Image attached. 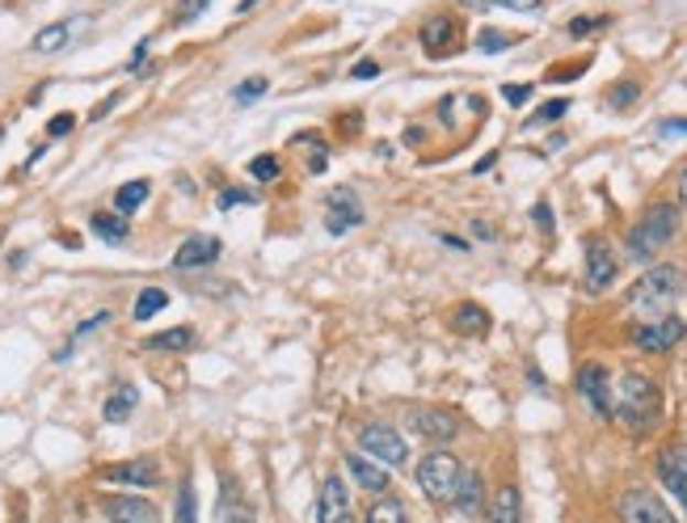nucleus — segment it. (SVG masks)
I'll return each mask as SVG.
<instances>
[{"label": "nucleus", "mask_w": 687, "mask_h": 523, "mask_svg": "<svg viewBox=\"0 0 687 523\" xmlns=\"http://www.w3.org/2000/svg\"><path fill=\"white\" fill-rule=\"evenodd\" d=\"M266 89H270V85H266L261 76H254V81H240L237 94H233V97H237V102H254V97H261Z\"/></svg>", "instance_id": "nucleus-36"}, {"label": "nucleus", "mask_w": 687, "mask_h": 523, "mask_svg": "<svg viewBox=\"0 0 687 523\" xmlns=\"http://www.w3.org/2000/svg\"><path fill=\"white\" fill-rule=\"evenodd\" d=\"M212 4H215V0H182V4H178V13H173V22H178V25L198 22V18H203Z\"/></svg>", "instance_id": "nucleus-33"}, {"label": "nucleus", "mask_w": 687, "mask_h": 523, "mask_svg": "<svg viewBox=\"0 0 687 523\" xmlns=\"http://www.w3.org/2000/svg\"><path fill=\"white\" fill-rule=\"evenodd\" d=\"M254 4H258V0H240V13H245V9H254Z\"/></svg>", "instance_id": "nucleus-47"}, {"label": "nucleus", "mask_w": 687, "mask_h": 523, "mask_svg": "<svg viewBox=\"0 0 687 523\" xmlns=\"http://www.w3.org/2000/svg\"><path fill=\"white\" fill-rule=\"evenodd\" d=\"M687 325L670 312V317H654V321H637L633 325V342H637L641 351H650V355H663L670 346H679L684 342Z\"/></svg>", "instance_id": "nucleus-6"}, {"label": "nucleus", "mask_w": 687, "mask_h": 523, "mask_svg": "<svg viewBox=\"0 0 687 523\" xmlns=\"http://www.w3.org/2000/svg\"><path fill=\"white\" fill-rule=\"evenodd\" d=\"M481 502H485V485H481V477H476L473 469H464V477H460V490H455V502H451V506H460L464 515H476V511H481Z\"/></svg>", "instance_id": "nucleus-22"}, {"label": "nucleus", "mask_w": 687, "mask_h": 523, "mask_svg": "<svg viewBox=\"0 0 687 523\" xmlns=\"http://www.w3.org/2000/svg\"><path fill=\"white\" fill-rule=\"evenodd\" d=\"M316 523H355V506H351V490L342 477H325L321 494H316Z\"/></svg>", "instance_id": "nucleus-9"}, {"label": "nucleus", "mask_w": 687, "mask_h": 523, "mask_svg": "<svg viewBox=\"0 0 687 523\" xmlns=\"http://www.w3.org/2000/svg\"><path fill=\"white\" fill-rule=\"evenodd\" d=\"M414 430H418L422 439L448 444V439L460 435V423H455V414H448V409H414Z\"/></svg>", "instance_id": "nucleus-15"}, {"label": "nucleus", "mask_w": 687, "mask_h": 523, "mask_svg": "<svg viewBox=\"0 0 687 523\" xmlns=\"http://www.w3.org/2000/svg\"><path fill=\"white\" fill-rule=\"evenodd\" d=\"M143 199H148V182H127V186L115 194V207H119V215H131L136 207H143Z\"/></svg>", "instance_id": "nucleus-30"}, {"label": "nucleus", "mask_w": 687, "mask_h": 523, "mask_svg": "<svg viewBox=\"0 0 687 523\" xmlns=\"http://www.w3.org/2000/svg\"><path fill=\"white\" fill-rule=\"evenodd\" d=\"M485 523H523V499H519V490H515V485H502L498 494L490 499Z\"/></svg>", "instance_id": "nucleus-20"}, {"label": "nucleus", "mask_w": 687, "mask_h": 523, "mask_svg": "<svg viewBox=\"0 0 687 523\" xmlns=\"http://www.w3.org/2000/svg\"><path fill=\"white\" fill-rule=\"evenodd\" d=\"M684 284L687 275L679 266H654V270H645L633 291H629V305L645 317V321H654V317H670V309L679 305V296H684Z\"/></svg>", "instance_id": "nucleus-2"}, {"label": "nucleus", "mask_w": 687, "mask_h": 523, "mask_svg": "<svg viewBox=\"0 0 687 523\" xmlns=\"http://www.w3.org/2000/svg\"><path fill=\"white\" fill-rule=\"evenodd\" d=\"M80 25H85V22H76V18H72V22L43 25V30L34 34V43H30V51H39V55H51V51H64V47H68V39H72V34H76V30H80Z\"/></svg>", "instance_id": "nucleus-21"}, {"label": "nucleus", "mask_w": 687, "mask_h": 523, "mask_svg": "<svg viewBox=\"0 0 687 523\" xmlns=\"http://www.w3.org/2000/svg\"><path fill=\"white\" fill-rule=\"evenodd\" d=\"M566 110H569V97H552V102H545V106L536 110V119H532V122H540V127H548V122L561 119Z\"/></svg>", "instance_id": "nucleus-34"}, {"label": "nucleus", "mask_w": 687, "mask_h": 523, "mask_svg": "<svg viewBox=\"0 0 687 523\" xmlns=\"http://www.w3.org/2000/svg\"><path fill=\"white\" fill-rule=\"evenodd\" d=\"M219 254H224L219 237H212V233H194V237H186L182 245H178L173 266H178V270H198V266H212V262H219Z\"/></svg>", "instance_id": "nucleus-11"}, {"label": "nucleus", "mask_w": 687, "mask_h": 523, "mask_svg": "<svg viewBox=\"0 0 687 523\" xmlns=\"http://www.w3.org/2000/svg\"><path fill=\"white\" fill-rule=\"evenodd\" d=\"M136 402H140V393H136L131 384H119V393H115V397L106 402V409H101V414H106V423H122V418L136 409Z\"/></svg>", "instance_id": "nucleus-25"}, {"label": "nucleus", "mask_w": 687, "mask_h": 523, "mask_svg": "<svg viewBox=\"0 0 687 523\" xmlns=\"http://www.w3.org/2000/svg\"><path fill=\"white\" fill-rule=\"evenodd\" d=\"M363 224V203H358V194L351 186H333L325 194V228H330L333 237H342V233H351Z\"/></svg>", "instance_id": "nucleus-7"}, {"label": "nucleus", "mask_w": 687, "mask_h": 523, "mask_svg": "<svg viewBox=\"0 0 687 523\" xmlns=\"http://www.w3.org/2000/svg\"><path fill=\"white\" fill-rule=\"evenodd\" d=\"M173 523H198V506H194V481H182V485H178V511H173Z\"/></svg>", "instance_id": "nucleus-32"}, {"label": "nucleus", "mask_w": 687, "mask_h": 523, "mask_svg": "<svg viewBox=\"0 0 687 523\" xmlns=\"http://www.w3.org/2000/svg\"><path fill=\"white\" fill-rule=\"evenodd\" d=\"M675 228H679V207H675V203H654V207L629 228V258H637V262L658 258L666 245H670V237H675Z\"/></svg>", "instance_id": "nucleus-3"}, {"label": "nucleus", "mask_w": 687, "mask_h": 523, "mask_svg": "<svg viewBox=\"0 0 687 523\" xmlns=\"http://www.w3.org/2000/svg\"><path fill=\"white\" fill-rule=\"evenodd\" d=\"M532 215H536V228H540V233H545V237H548V233H552V207H548L545 199H540V203H536V212H532Z\"/></svg>", "instance_id": "nucleus-41"}, {"label": "nucleus", "mask_w": 687, "mask_h": 523, "mask_svg": "<svg viewBox=\"0 0 687 523\" xmlns=\"http://www.w3.org/2000/svg\"><path fill=\"white\" fill-rule=\"evenodd\" d=\"M254 199H258V194H254V191H219V199H215V203H219V212H228V207H240V203H254Z\"/></svg>", "instance_id": "nucleus-38"}, {"label": "nucleus", "mask_w": 687, "mask_h": 523, "mask_svg": "<svg viewBox=\"0 0 687 523\" xmlns=\"http://www.w3.org/2000/svg\"><path fill=\"white\" fill-rule=\"evenodd\" d=\"M455 39H460V25H455L451 13H434V18L422 22V47H427L430 55H451V51H455Z\"/></svg>", "instance_id": "nucleus-13"}, {"label": "nucleus", "mask_w": 687, "mask_h": 523, "mask_svg": "<svg viewBox=\"0 0 687 523\" xmlns=\"http://www.w3.org/2000/svg\"><path fill=\"white\" fill-rule=\"evenodd\" d=\"M372 76H379L376 60H363V64H355V81H372Z\"/></svg>", "instance_id": "nucleus-44"}, {"label": "nucleus", "mask_w": 687, "mask_h": 523, "mask_svg": "<svg viewBox=\"0 0 687 523\" xmlns=\"http://www.w3.org/2000/svg\"><path fill=\"white\" fill-rule=\"evenodd\" d=\"M658 477H663V485L684 502L687 511V448H666L658 456Z\"/></svg>", "instance_id": "nucleus-17"}, {"label": "nucleus", "mask_w": 687, "mask_h": 523, "mask_svg": "<svg viewBox=\"0 0 687 523\" xmlns=\"http://www.w3.org/2000/svg\"><path fill=\"white\" fill-rule=\"evenodd\" d=\"M679 203L687 207V169H684V178H679Z\"/></svg>", "instance_id": "nucleus-46"}, {"label": "nucleus", "mask_w": 687, "mask_h": 523, "mask_svg": "<svg viewBox=\"0 0 687 523\" xmlns=\"http://www.w3.org/2000/svg\"><path fill=\"white\" fill-rule=\"evenodd\" d=\"M215 523H258V515H254L249 499L240 494L237 481H224V485H219V502H215Z\"/></svg>", "instance_id": "nucleus-14"}, {"label": "nucleus", "mask_w": 687, "mask_h": 523, "mask_svg": "<svg viewBox=\"0 0 687 523\" xmlns=\"http://www.w3.org/2000/svg\"><path fill=\"white\" fill-rule=\"evenodd\" d=\"M106 515L110 523H157V506L131 499V494H115V499H106Z\"/></svg>", "instance_id": "nucleus-18"}, {"label": "nucleus", "mask_w": 687, "mask_h": 523, "mask_svg": "<svg viewBox=\"0 0 687 523\" xmlns=\"http://www.w3.org/2000/svg\"><path fill=\"white\" fill-rule=\"evenodd\" d=\"M165 305H169V296L161 291V287H143L140 300H136V321H152Z\"/></svg>", "instance_id": "nucleus-27"}, {"label": "nucleus", "mask_w": 687, "mask_h": 523, "mask_svg": "<svg viewBox=\"0 0 687 523\" xmlns=\"http://www.w3.org/2000/svg\"><path fill=\"white\" fill-rule=\"evenodd\" d=\"M658 136H663V140H675V136H687V119H666L663 127H658Z\"/></svg>", "instance_id": "nucleus-43"}, {"label": "nucleus", "mask_w": 687, "mask_h": 523, "mask_svg": "<svg viewBox=\"0 0 687 523\" xmlns=\"http://www.w3.org/2000/svg\"><path fill=\"white\" fill-rule=\"evenodd\" d=\"M519 43V34H506V30H494V25H485L481 34H476V51H506V47H515Z\"/></svg>", "instance_id": "nucleus-29"}, {"label": "nucleus", "mask_w": 687, "mask_h": 523, "mask_svg": "<svg viewBox=\"0 0 687 523\" xmlns=\"http://www.w3.org/2000/svg\"><path fill=\"white\" fill-rule=\"evenodd\" d=\"M620 523H675L670 515V506H666L654 490H629L624 499H620Z\"/></svg>", "instance_id": "nucleus-8"}, {"label": "nucleus", "mask_w": 687, "mask_h": 523, "mask_svg": "<svg viewBox=\"0 0 687 523\" xmlns=\"http://www.w3.org/2000/svg\"><path fill=\"white\" fill-rule=\"evenodd\" d=\"M0 140H4V127H0Z\"/></svg>", "instance_id": "nucleus-48"}, {"label": "nucleus", "mask_w": 687, "mask_h": 523, "mask_svg": "<svg viewBox=\"0 0 687 523\" xmlns=\"http://www.w3.org/2000/svg\"><path fill=\"white\" fill-rule=\"evenodd\" d=\"M612 279H616V254L603 241H591L587 245V287L603 291V287H612Z\"/></svg>", "instance_id": "nucleus-16"}, {"label": "nucleus", "mask_w": 687, "mask_h": 523, "mask_svg": "<svg viewBox=\"0 0 687 523\" xmlns=\"http://www.w3.org/2000/svg\"><path fill=\"white\" fill-rule=\"evenodd\" d=\"M578 393L587 397L594 414L612 418V381H608V367L603 363H582L578 367Z\"/></svg>", "instance_id": "nucleus-10"}, {"label": "nucleus", "mask_w": 687, "mask_h": 523, "mask_svg": "<svg viewBox=\"0 0 687 523\" xmlns=\"http://www.w3.org/2000/svg\"><path fill=\"white\" fill-rule=\"evenodd\" d=\"M460 477H464V465L451 452H430V456H422V465H418V485H422V494H427L430 502H439V506H451V502H455Z\"/></svg>", "instance_id": "nucleus-4"}, {"label": "nucleus", "mask_w": 687, "mask_h": 523, "mask_svg": "<svg viewBox=\"0 0 687 523\" xmlns=\"http://www.w3.org/2000/svg\"><path fill=\"white\" fill-rule=\"evenodd\" d=\"M249 173H254L258 182H275V178H279V161H275V157H254V161H249Z\"/></svg>", "instance_id": "nucleus-35"}, {"label": "nucleus", "mask_w": 687, "mask_h": 523, "mask_svg": "<svg viewBox=\"0 0 687 523\" xmlns=\"http://www.w3.org/2000/svg\"><path fill=\"white\" fill-rule=\"evenodd\" d=\"M101 477H106V481H115V485L148 490V485H157V481H161V465H157V460H148V456H140V460H127V465H110Z\"/></svg>", "instance_id": "nucleus-12"}, {"label": "nucleus", "mask_w": 687, "mask_h": 523, "mask_svg": "<svg viewBox=\"0 0 687 523\" xmlns=\"http://www.w3.org/2000/svg\"><path fill=\"white\" fill-rule=\"evenodd\" d=\"M612 418L633 435H650L663 418V393L641 372H624L612 388Z\"/></svg>", "instance_id": "nucleus-1"}, {"label": "nucleus", "mask_w": 687, "mask_h": 523, "mask_svg": "<svg viewBox=\"0 0 687 523\" xmlns=\"http://www.w3.org/2000/svg\"><path fill=\"white\" fill-rule=\"evenodd\" d=\"M358 448H363V456H372L376 465H384V469H405V460H409L405 435L393 423H367L358 430Z\"/></svg>", "instance_id": "nucleus-5"}, {"label": "nucleus", "mask_w": 687, "mask_h": 523, "mask_svg": "<svg viewBox=\"0 0 687 523\" xmlns=\"http://www.w3.org/2000/svg\"><path fill=\"white\" fill-rule=\"evenodd\" d=\"M346 469H351V477L358 481V490H367V494H384L388 490V469L384 465H376L372 456H346Z\"/></svg>", "instance_id": "nucleus-19"}, {"label": "nucleus", "mask_w": 687, "mask_h": 523, "mask_svg": "<svg viewBox=\"0 0 687 523\" xmlns=\"http://www.w3.org/2000/svg\"><path fill=\"white\" fill-rule=\"evenodd\" d=\"M143 55H148V39H143V43H136V51H131V68H140Z\"/></svg>", "instance_id": "nucleus-45"}, {"label": "nucleus", "mask_w": 687, "mask_h": 523, "mask_svg": "<svg viewBox=\"0 0 687 523\" xmlns=\"http://www.w3.org/2000/svg\"><path fill=\"white\" fill-rule=\"evenodd\" d=\"M502 97H506L511 106H523V102L532 97V85H506V89H502Z\"/></svg>", "instance_id": "nucleus-42"}, {"label": "nucleus", "mask_w": 687, "mask_h": 523, "mask_svg": "<svg viewBox=\"0 0 687 523\" xmlns=\"http://www.w3.org/2000/svg\"><path fill=\"white\" fill-rule=\"evenodd\" d=\"M637 94H641V89L633 85V81H620L608 102H612V106H633V102H637Z\"/></svg>", "instance_id": "nucleus-37"}, {"label": "nucleus", "mask_w": 687, "mask_h": 523, "mask_svg": "<svg viewBox=\"0 0 687 523\" xmlns=\"http://www.w3.org/2000/svg\"><path fill=\"white\" fill-rule=\"evenodd\" d=\"M143 346H148V351H190V346H194V330H186V325L161 330V333H152Z\"/></svg>", "instance_id": "nucleus-24"}, {"label": "nucleus", "mask_w": 687, "mask_h": 523, "mask_svg": "<svg viewBox=\"0 0 687 523\" xmlns=\"http://www.w3.org/2000/svg\"><path fill=\"white\" fill-rule=\"evenodd\" d=\"M603 25H608V18H578V22H569V34L573 39H587V34L603 30Z\"/></svg>", "instance_id": "nucleus-39"}, {"label": "nucleus", "mask_w": 687, "mask_h": 523, "mask_svg": "<svg viewBox=\"0 0 687 523\" xmlns=\"http://www.w3.org/2000/svg\"><path fill=\"white\" fill-rule=\"evenodd\" d=\"M89 228H94L97 237L106 241V245H122L127 241V220L122 215H110V212H97V215H89Z\"/></svg>", "instance_id": "nucleus-23"}, {"label": "nucleus", "mask_w": 687, "mask_h": 523, "mask_svg": "<svg viewBox=\"0 0 687 523\" xmlns=\"http://www.w3.org/2000/svg\"><path fill=\"white\" fill-rule=\"evenodd\" d=\"M72 127H76V115H55V119L47 122V136L51 140H60V136H68Z\"/></svg>", "instance_id": "nucleus-40"}, {"label": "nucleus", "mask_w": 687, "mask_h": 523, "mask_svg": "<svg viewBox=\"0 0 687 523\" xmlns=\"http://www.w3.org/2000/svg\"><path fill=\"white\" fill-rule=\"evenodd\" d=\"M455 330L460 333H485L490 330V312L481 305H460L455 309Z\"/></svg>", "instance_id": "nucleus-26"}, {"label": "nucleus", "mask_w": 687, "mask_h": 523, "mask_svg": "<svg viewBox=\"0 0 687 523\" xmlns=\"http://www.w3.org/2000/svg\"><path fill=\"white\" fill-rule=\"evenodd\" d=\"M367 523H409V515H405V506L397 499H379L367 511Z\"/></svg>", "instance_id": "nucleus-31"}, {"label": "nucleus", "mask_w": 687, "mask_h": 523, "mask_svg": "<svg viewBox=\"0 0 687 523\" xmlns=\"http://www.w3.org/2000/svg\"><path fill=\"white\" fill-rule=\"evenodd\" d=\"M464 9H476V13H485V9H515V13H540V0H460Z\"/></svg>", "instance_id": "nucleus-28"}]
</instances>
